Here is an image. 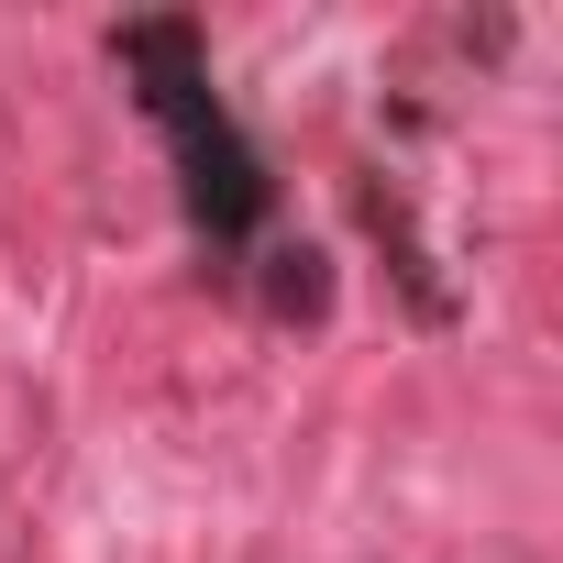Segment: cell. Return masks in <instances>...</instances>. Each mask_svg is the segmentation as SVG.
Masks as SVG:
<instances>
[{
  "label": "cell",
  "mask_w": 563,
  "mask_h": 563,
  "mask_svg": "<svg viewBox=\"0 0 563 563\" xmlns=\"http://www.w3.org/2000/svg\"><path fill=\"white\" fill-rule=\"evenodd\" d=\"M111 56H122L144 122H155L166 155H177V199H188L199 243H210V254H254L265 221H276V166H265V144L232 122V100L210 89L199 23H177V12H166V23H122Z\"/></svg>",
  "instance_id": "cell-1"
}]
</instances>
